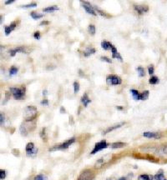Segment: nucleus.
<instances>
[{"mask_svg": "<svg viewBox=\"0 0 167 180\" xmlns=\"http://www.w3.org/2000/svg\"><path fill=\"white\" fill-rule=\"evenodd\" d=\"M37 112V108L34 106H27L24 109V119L26 122H30L35 119Z\"/></svg>", "mask_w": 167, "mask_h": 180, "instance_id": "1", "label": "nucleus"}, {"mask_svg": "<svg viewBox=\"0 0 167 180\" xmlns=\"http://www.w3.org/2000/svg\"><path fill=\"white\" fill-rule=\"evenodd\" d=\"M10 92L12 93L14 99L15 100L22 99L25 95V87H22L21 88H10Z\"/></svg>", "mask_w": 167, "mask_h": 180, "instance_id": "2", "label": "nucleus"}, {"mask_svg": "<svg viewBox=\"0 0 167 180\" xmlns=\"http://www.w3.org/2000/svg\"><path fill=\"white\" fill-rule=\"evenodd\" d=\"M75 141V138H72V139L67 140L64 143H62L59 145H56V146L53 147L52 148H49V151H56V150H63V149H67L69 147L71 144H73Z\"/></svg>", "mask_w": 167, "mask_h": 180, "instance_id": "3", "label": "nucleus"}, {"mask_svg": "<svg viewBox=\"0 0 167 180\" xmlns=\"http://www.w3.org/2000/svg\"><path fill=\"white\" fill-rule=\"evenodd\" d=\"M94 179V173L90 169L84 170L80 174L77 180H93Z\"/></svg>", "mask_w": 167, "mask_h": 180, "instance_id": "4", "label": "nucleus"}, {"mask_svg": "<svg viewBox=\"0 0 167 180\" xmlns=\"http://www.w3.org/2000/svg\"><path fill=\"white\" fill-rule=\"evenodd\" d=\"M122 80L119 76L116 75H109L106 78V83L108 85H119L121 84Z\"/></svg>", "mask_w": 167, "mask_h": 180, "instance_id": "5", "label": "nucleus"}, {"mask_svg": "<svg viewBox=\"0 0 167 180\" xmlns=\"http://www.w3.org/2000/svg\"><path fill=\"white\" fill-rule=\"evenodd\" d=\"M108 146H109V143H107L105 140H103V141L99 142V143H96L95 145H94V148L93 151H92L90 153H91V154H95L96 153H98V152H99V151L106 148Z\"/></svg>", "mask_w": 167, "mask_h": 180, "instance_id": "6", "label": "nucleus"}, {"mask_svg": "<svg viewBox=\"0 0 167 180\" xmlns=\"http://www.w3.org/2000/svg\"><path fill=\"white\" fill-rule=\"evenodd\" d=\"M38 149L35 146H34V143H28V144L26 145V154L27 156H33V155H35L37 154Z\"/></svg>", "mask_w": 167, "mask_h": 180, "instance_id": "7", "label": "nucleus"}, {"mask_svg": "<svg viewBox=\"0 0 167 180\" xmlns=\"http://www.w3.org/2000/svg\"><path fill=\"white\" fill-rule=\"evenodd\" d=\"M83 3V7L84 8V10L86 11L88 13L91 14V15L93 16H96V13H95V11H94V8H92V5L90 4V3H88V2H82Z\"/></svg>", "mask_w": 167, "mask_h": 180, "instance_id": "8", "label": "nucleus"}, {"mask_svg": "<svg viewBox=\"0 0 167 180\" xmlns=\"http://www.w3.org/2000/svg\"><path fill=\"white\" fill-rule=\"evenodd\" d=\"M143 136L148 139H160L161 137L160 133L154 132H145L143 133Z\"/></svg>", "mask_w": 167, "mask_h": 180, "instance_id": "9", "label": "nucleus"}, {"mask_svg": "<svg viewBox=\"0 0 167 180\" xmlns=\"http://www.w3.org/2000/svg\"><path fill=\"white\" fill-rule=\"evenodd\" d=\"M134 7L139 14H143L144 13L148 12L149 10L148 6H146V5H135Z\"/></svg>", "mask_w": 167, "mask_h": 180, "instance_id": "10", "label": "nucleus"}, {"mask_svg": "<svg viewBox=\"0 0 167 180\" xmlns=\"http://www.w3.org/2000/svg\"><path fill=\"white\" fill-rule=\"evenodd\" d=\"M24 47H18V48H15L14 49H11L9 51V53H10V56L11 57H14L15 56V54L17 53H26V50H25Z\"/></svg>", "mask_w": 167, "mask_h": 180, "instance_id": "11", "label": "nucleus"}, {"mask_svg": "<svg viewBox=\"0 0 167 180\" xmlns=\"http://www.w3.org/2000/svg\"><path fill=\"white\" fill-rule=\"evenodd\" d=\"M111 53H112V58L113 59H119V61H121L122 62L123 61V59H122V57H121V55L119 53L117 52V49H116V48L115 46H113L112 45V47H111Z\"/></svg>", "mask_w": 167, "mask_h": 180, "instance_id": "12", "label": "nucleus"}, {"mask_svg": "<svg viewBox=\"0 0 167 180\" xmlns=\"http://www.w3.org/2000/svg\"><path fill=\"white\" fill-rule=\"evenodd\" d=\"M16 28V23H12L9 26H6L4 27V33L5 35L8 36V34L11 33L12 31H14Z\"/></svg>", "mask_w": 167, "mask_h": 180, "instance_id": "13", "label": "nucleus"}, {"mask_svg": "<svg viewBox=\"0 0 167 180\" xmlns=\"http://www.w3.org/2000/svg\"><path fill=\"white\" fill-rule=\"evenodd\" d=\"M124 124H125V123H119V124H117V125H115V126H113V127H110V128H108L106 130H104V132L102 133L103 135H105V134H107L108 133L112 132L113 130H115V129H117V128H120V127L123 126Z\"/></svg>", "mask_w": 167, "mask_h": 180, "instance_id": "14", "label": "nucleus"}, {"mask_svg": "<svg viewBox=\"0 0 167 180\" xmlns=\"http://www.w3.org/2000/svg\"><path fill=\"white\" fill-rule=\"evenodd\" d=\"M80 101H81V103H82L83 104H84V107H87L90 103H91V100L89 99L88 94H87V93L84 94V95L82 96V98H81Z\"/></svg>", "mask_w": 167, "mask_h": 180, "instance_id": "15", "label": "nucleus"}, {"mask_svg": "<svg viewBox=\"0 0 167 180\" xmlns=\"http://www.w3.org/2000/svg\"><path fill=\"white\" fill-rule=\"evenodd\" d=\"M154 179L155 180H165L164 171H163L162 169H160L157 172V173L154 176Z\"/></svg>", "mask_w": 167, "mask_h": 180, "instance_id": "16", "label": "nucleus"}, {"mask_svg": "<svg viewBox=\"0 0 167 180\" xmlns=\"http://www.w3.org/2000/svg\"><path fill=\"white\" fill-rule=\"evenodd\" d=\"M111 47L112 44L110 43V42L106 41V40H104V41L101 42V48L104 50H109V49H111Z\"/></svg>", "mask_w": 167, "mask_h": 180, "instance_id": "17", "label": "nucleus"}, {"mask_svg": "<svg viewBox=\"0 0 167 180\" xmlns=\"http://www.w3.org/2000/svg\"><path fill=\"white\" fill-rule=\"evenodd\" d=\"M127 143H121V142H117V143H113L111 144L112 148H124L125 146H126Z\"/></svg>", "mask_w": 167, "mask_h": 180, "instance_id": "18", "label": "nucleus"}, {"mask_svg": "<svg viewBox=\"0 0 167 180\" xmlns=\"http://www.w3.org/2000/svg\"><path fill=\"white\" fill-rule=\"evenodd\" d=\"M94 53H95V49L94 48H87L86 50L84 52V57H89V56H90Z\"/></svg>", "mask_w": 167, "mask_h": 180, "instance_id": "19", "label": "nucleus"}, {"mask_svg": "<svg viewBox=\"0 0 167 180\" xmlns=\"http://www.w3.org/2000/svg\"><path fill=\"white\" fill-rule=\"evenodd\" d=\"M130 93H131L132 97H133V99H134L136 100V101L139 100V98H140V93H139L138 92L137 90L131 89V90H130Z\"/></svg>", "mask_w": 167, "mask_h": 180, "instance_id": "20", "label": "nucleus"}, {"mask_svg": "<svg viewBox=\"0 0 167 180\" xmlns=\"http://www.w3.org/2000/svg\"><path fill=\"white\" fill-rule=\"evenodd\" d=\"M56 10H59V8H58V6H51V7H48V8H43V11L45 13H51V12H54V11H56Z\"/></svg>", "mask_w": 167, "mask_h": 180, "instance_id": "21", "label": "nucleus"}, {"mask_svg": "<svg viewBox=\"0 0 167 180\" xmlns=\"http://www.w3.org/2000/svg\"><path fill=\"white\" fill-rule=\"evenodd\" d=\"M159 82H160V79L156 76H152L150 79V80H149V83H150V84H153V85L156 84V83H159Z\"/></svg>", "mask_w": 167, "mask_h": 180, "instance_id": "22", "label": "nucleus"}, {"mask_svg": "<svg viewBox=\"0 0 167 180\" xmlns=\"http://www.w3.org/2000/svg\"><path fill=\"white\" fill-rule=\"evenodd\" d=\"M149 93H149L148 90L144 91L142 93H140V98H139V100H146V99H148Z\"/></svg>", "mask_w": 167, "mask_h": 180, "instance_id": "23", "label": "nucleus"}, {"mask_svg": "<svg viewBox=\"0 0 167 180\" xmlns=\"http://www.w3.org/2000/svg\"><path fill=\"white\" fill-rule=\"evenodd\" d=\"M30 16H31V17H32L34 19H41V18H43V14L37 13L32 12L31 13H30Z\"/></svg>", "mask_w": 167, "mask_h": 180, "instance_id": "24", "label": "nucleus"}, {"mask_svg": "<svg viewBox=\"0 0 167 180\" xmlns=\"http://www.w3.org/2000/svg\"><path fill=\"white\" fill-rule=\"evenodd\" d=\"M136 70H137L138 74H139V77H144V76L146 75V73H145V69L142 68V67H138V68H136Z\"/></svg>", "mask_w": 167, "mask_h": 180, "instance_id": "25", "label": "nucleus"}, {"mask_svg": "<svg viewBox=\"0 0 167 180\" xmlns=\"http://www.w3.org/2000/svg\"><path fill=\"white\" fill-rule=\"evenodd\" d=\"M103 164H104V158H102V159H99L97 162H96L95 165H94V167H95L96 168H99L100 167L103 166Z\"/></svg>", "mask_w": 167, "mask_h": 180, "instance_id": "26", "label": "nucleus"}, {"mask_svg": "<svg viewBox=\"0 0 167 180\" xmlns=\"http://www.w3.org/2000/svg\"><path fill=\"white\" fill-rule=\"evenodd\" d=\"M18 71H19V68H18L17 67H14V66L11 67V68H10V70H9V74H10V76L15 75V74L18 73Z\"/></svg>", "mask_w": 167, "mask_h": 180, "instance_id": "27", "label": "nucleus"}, {"mask_svg": "<svg viewBox=\"0 0 167 180\" xmlns=\"http://www.w3.org/2000/svg\"><path fill=\"white\" fill-rule=\"evenodd\" d=\"M158 153L160 155H166L167 154V147H162L158 151Z\"/></svg>", "mask_w": 167, "mask_h": 180, "instance_id": "28", "label": "nucleus"}, {"mask_svg": "<svg viewBox=\"0 0 167 180\" xmlns=\"http://www.w3.org/2000/svg\"><path fill=\"white\" fill-rule=\"evenodd\" d=\"M79 83L78 82H74V93H78L79 91Z\"/></svg>", "mask_w": 167, "mask_h": 180, "instance_id": "29", "label": "nucleus"}, {"mask_svg": "<svg viewBox=\"0 0 167 180\" xmlns=\"http://www.w3.org/2000/svg\"><path fill=\"white\" fill-rule=\"evenodd\" d=\"M89 32L92 34V35H94L95 34V26L93 24H90L89 26Z\"/></svg>", "mask_w": 167, "mask_h": 180, "instance_id": "30", "label": "nucleus"}, {"mask_svg": "<svg viewBox=\"0 0 167 180\" xmlns=\"http://www.w3.org/2000/svg\"><path fill=\"white\" fill-rule=\"evenodd\" d=\"M37 6V3H28V4L26 5H23L22 8H34V7Z\"/></svg>", "mask_w": 167, "mask_h": 180, "instance_id": "31", "label": "nucleus"}, {"mask_svg": "<svg viewBox=\"0 0 167 180\" xmlns=\"http://www.w3.org/2000/svg\"><path fill=\"white\" fill-rule=\"evenodd\" d=\"M138 179L141 180H150V175H147V174H141L138 177Z\"/></svg>", "mask_w": 167, "mask_h": 180, "instance_id": "32", "label": "nucleus"}, {"mask_svg": "<svg viewBox=\"0 0 167 180\" xmlns=\"http://www.w3.org/2000/svg\"><path fill=\"white\" fill-rule=\"evenodd\" d=\"M20 132H21V133L23 134V135H27V133H28V131H27V129H26V128H25L23 125H21L20 126Z\"/></svg>", "mask_w": 167, "mask_h": 180, "instance_id": "33", "label": "nucleus"}, {"mask_svg": "<svg viewBox=\"0 0 167 180\" xmlns=\"http://www.w3.org/2000/svg\"><path fill=\"white\" fill-rule=\"evenodd\" d=\"M5 178H6V171L1 169L0 170V179H1V180H3L5 179Z\"/></svg>", "mask_w": 167, "mask_h": 180, "instance_id": "34", "label": "nucleus"}, {"mask_svg": "<svg viewBox=\"0 0 167 180\" xmlns=\"http://www.w3.org/2000/svg\"><path fill=\"white\" fill-rule=\"evenodd\" d=\"M40 137L44 140V142H47V138H46V135H45V128H43L42 129V132L40 133Z\"/></svg>", "mask_w": 167, "mask_h": 180, "instance_id": "35", "label": "nucleus"}, {"mask_svg": "<svg viewBox=\"0 0 167 180\" xmlns=\"http://www.w3.org/2000/svg\"><path fill=\"white\" fill-rule=\"evenodd\" d=\"M34 180H45V178L43 176V174H39V175L34 177Z\"/></svg>", "mask_w": 167, "mask_h": 180, "instance_id": "36", "label": "nucleus"}, {"mask_svg": "<svg viewBox=\"0 0 167 180\" xmlns=\"http://www.w3.org/2000/svg\"><path fill=\"white\" fill-rule=\"evenodd\" d=\"M4 120H5L4 113H0V124H1V126H3V123H4Z\"/></svg>", "mask_w": 167, "mask_h": 180, "instance_id": "37", "label": "nucleus"}, {"mask_svg": "<svg viewBox=\"0 0 167 180\" xmlns=\"http://www.w3.org/2000/svg\"><path fill=\"white\" fill-rule=\"evenodd\" d=\"M148 73L150 75H153L154 74V66L153 65H150L148 67Z\"/></svg>", "mask_w": 167, "mask_h": 180, "instance_id": "38", "label": "nucleus"}, {"mask_svg": "<svg viewBox=\"0 0 167 180\" xmlns=\"http://www.w3.org/2000/svg\"><path fill=\"white\" fill-rule=\"evenodd\" d=\"M100 60H101V61L106 62V63H112L111 60L109 59V58H107V57H101L100 58Z\"/></svg>", "mask_w": 167, "mask_h": 180, "instance_id": "39", "label": "nucleus"}, {"mask_svg": "<svg viewBox=\"0 0 167 180\" xmlns=\"http://www.w3.org/2000/svg\"><path fill=\"white\" fill-rule=\"evenodd\" d=\"M34 38L35 39H38V40L40 39V38H41V37H40V33H39V31L35 32V33H34Z\"/></svg>", "mask_w": 167, "mask_h": 180, "instance_id": "40", "label": "nucleus"}, {"mask_svg": "<svg viewBox=\"0 0 167 180\" xmlns=\"http://www.w3.org/2000/svg\"><path fill=\"white\" fill-rule=\"evenodd\" d=\"M41 105H43V106H48L49 105V101L47 99H43L40 102Z\"/></svg>", "mask_w": 167, "mask_h": 180, "instance_id": "41", "label": "nucleus"}, {"mask_svg": "<svg viewBox=\"0 0 167 180\" xmlns=\"http://www.w3.org/2000/svg\"><path fill=\"white\" fill-rule=\"evenodd\" d=\"M9 97H10L9 93H8V92H6V93H5V99H4L5 103H6V102H8V100L9 99Z\"/></svg>", "mask_w": 167, "mask_h": 180, "instance_id": "42", "label": "nucleus"}, {"mask_svg": "<svg viewBox=\"0 0 167 180\" xmlns=\"http://www.w3.org/2000/svg\"><path fill=\"white\" fill-rule=\"evenodd\" d=\"M95 9H96V10H97V12H98V13H99V14H100V15H101V16H104V17H107V15H106V14H105V13H104V12H103V11H101V10H99V9H98V8H95Z\"/></svg>", "mask_w": 167, "mask_h": 180, "instance_id": "43", "label": "nucleus"}, {"mask_svg": "<svg viewBox=\"0 0 167 180\" xmlns=\"http://www.w3.org/2000/svg\"><path fill=\"white\" fill-rule=\"evenodd\" d=\"M15 1V0H8V1L5 2V5H8V4H11V3H13Z\"/></svg>", "mask_w": 167, "mask_h": 180, "instance_id": "44", "label": "nucleus"}, {"mask_svg": "<svg viewBox=\"0 0 167 180\" xmlns=\"http://www.w3.org/2000/svg\"><path fill=\"white\" fill-rule=\"evenodd\" d=\"M46 24H49V21H43V22H41L40 24H39V25H46Z\"/></svg>", "mask_w": 167, "mask_h": 180, "instance_id": "45", "label": "nucleus"}, {"mask_svg": "<svg viewBox=\"0 0 167 180\" xmlns=\"http://www.w3.org/2000/svg\"><path fill=\"white\" fill-rule=\"evenodd\" d=\"M47 94H48V91H47L46 89H44L43 91V95H44V96H46Z\"/></svg>", "mask_w": 167, "mask_h": 180, "instance_id": "46", "label": "nucleus"}, {"mask_svg": "<svg viewBox=\"0 0 167 180\" xmlns=\"http://www.w3.org/2000/svg\"><path fill=\"white\" fill-rule=\"evenodd\" d=\"M116 108H117V109H119V110H123V109H124V108H123L122 106H117V107H116Z\"/></svg>", "mask_w": 167, "mask_h": 180, "instance_id": "47", "label": "nucleus"}, {"mask_svg": "<svg viewBox=\"0 0 167 180\" xmlns=\"http://www.w3.org/2000/svg\"><path fill=\"white\" fill-rule=\"evenodd\" d=\"M118 180H127V178H125V177H121V178H119V179Z\"/></svg>", "mask_w": 167, "mask_h": 180, "instance_id": "48", "label": "nucleus"}, {"mask_svg": "<svg viewBox=\"0 0 167 180\" xmlns=\"http://www.w3.org/2000/svg\"><path fill=\"white\" fill-rule=\"evenodd\" d=\"M64 113L65 112V110H64V108H63V107H61V113Z\"/></svg>", "mask_w": 167, "mask_h": 180, "instance_id": "49", "label": "nucleus"}, {"mask_svg": "<svg viewBox=\"0 0 167 180\" xmlns=\"http://www.w3.org/2000/svg\"><path fill=\"white\" fill-rule=\"evenodd\" d=\"M0 19H1V21H0V23H3V15H1V16H0Z\"/></svg>", "mask_w": 167, "mask_h": 180, "instance_id": "50", "label": "nucleus"}, {"mask_svg": "<svg viewBox=\"0 0 167 180\" xmlns=\"http://www.w3.org/2000/svg\"><path fill=\"white\" fill-rule=\"evenodd\" d=\"M107 180H110V179H107Z\"/></svg>", "mask_w": 167, "mask_h": 180, "instance_id": "51", "label": "nucleus"}, {"mask_svg": "<svg viewBox=\"0 0 167 180\" xmlns=\"http://www.w3.org/2000/svg\"><path fill=\"white\" fill-rule=\"evenodd\" d=\"M138 180H141V179H138Z\"/></svg>", "mask_w": 167, "mask_h": 180, "instance_id": "52", "label": "nucleus"}, {"mask_svg": "<svg viewBox=\"0 0 167 180\" xmlns=\"http://www.w3.org/2000/svg\"><path fill=\"white\" fill-rule=\"evenodd\" d=\"M165 180H167V179H165Z\"/></svg>", "mask_w": 167, "mask_h": 180, "instance_id": "53", "label": "nucleus"}]
</instances>
